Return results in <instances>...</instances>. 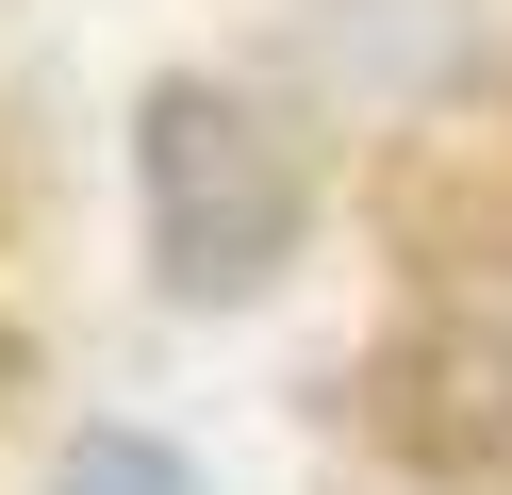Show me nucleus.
I'll use <instances>...</instances> for the list:
<instances>
[{
	"label": "nucleus",
	"mask_w": 512,
	"mask_h": 495,
	"mask_svg": "<svg viewBox=\"0 0 512 495\" xmlns=\"http://www.w3.org/2000/svg\"><path fill=\"white\" fill-rule=\"evenodd\" d=\"M133 198H149V281H166L182 314L265 297L281 264H298V231H314L298 132H281L265 99L199 83V66H166V83L133 99Z\"/></svg>",
	"instance_id": "nucleus-1"
},
{
	"label": "nucleus",
	"mask_w": 512,
	"mask_h": 495,
	"mask_svg": "<svg viewBox=\"0 0 512 495\" xmlns=\"http://www.w3.org/2000/svg\"><path fill=\"white\" fill-rule=\"evenodd\" d=\"M380 413L446 479H512V248H463L413 281L397 347H380Z\"/></svg>",
	"instance_id": "nucleus-2"
},
{
	"label": "nucleus",
	"mask_w": 512,
	"mask_h": 495,
	"mask_svg": "<svg viewBox=\"0 0 512 495\" xmlns=\"http://www.w3.org/2000/svg\"><path fill=\"white\" fill-rule=\"evenodd\" d=\"M50 495H215L182 446H149V429H83L67 462H50Z\"/></svg>",
	"instance_id": "nucleus-3"
},
{
	"label": "nucleus",
	"mask_w": 512,
	"mask_h": 495,
	"mask_svg": "<svg viewBox=\"0 0 512 495\" xmlns=\"http://www.w3.org/2000/svg\"><path fill=\"white\" fill-rule=\"evenodd\" d=\"M0 396H17V330H0Z\"/></svg>",
	"instance_id": "nucleus-4"
}]
</instances>
